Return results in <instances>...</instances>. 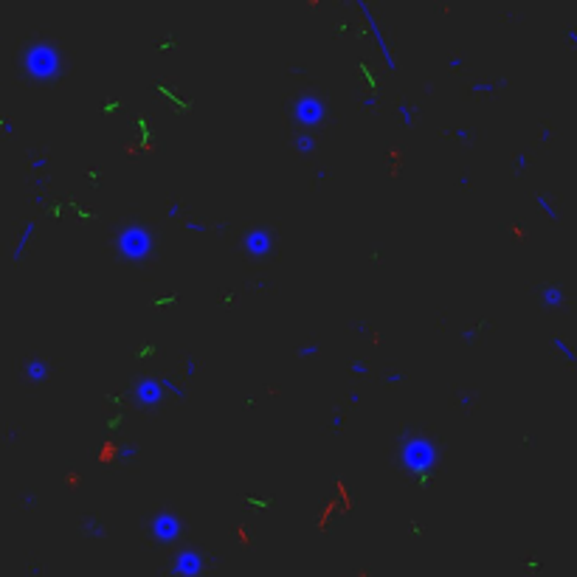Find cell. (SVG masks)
Returning <instances> with one entry per match:
<instances>
[{
    "mask_svg": "<svg viewBox=\"0 0 577 577\" xmlns=\"http://www.w3.org/2000/svg\"><path fill=\"white\" fill-rule=\"evenodd\" d=\"M439 445L437 439H431L428 434L419 431H403L397 434V450H394V462L397 468L406 476H411L414 481L426 484L439 468Z\"/></svg>",
    "mask_w": 577,
    "mask_h": 577,
    "instance_id": "obj_1",
    "label": "cell"
},
{
    "mask_svg": "<svg viewBox=\"0 0 577 577\" xmlns=\"http://www.w3.org/2000/svg\"><path fill=\"white\" fill-rule=\"evenodd\" d=\"M23 73L34 82H54L62 76V54L54 43L48 40H37V43L25 45L23 51Z\"/></svg>",
    "mask_w": 577,
    "mask_h": 577,
    "instance_id": "obj_2",
    "label": "cell"
},
{
    "mask_svg": "<svg viewBox=\"0 0 577 577\" xmlns=\"http://www.w3.org/2000/svg\"><path fill=\"white\" fill-rule=\"evenodd\" d=\"M115 251H118V256H122L124 262L138 265V262L152 256V251H155V237H152V231L146 228V225L127 223L118 231V237H115Z\"/></svg>",
    "mask_w": 577,
    "mask_h": 577,
    "instance_id": "obj_3",
    "label": "cell"
},
{
    "mask_svg": "<svg viewBox=\"0 0 577 577\" xmlns=\"http://www.w3.org/2000/svg\"><path fill=\"white\" fill-rule=\"evenodd\" d=\"M146 529H149V538L155 543H161V546L177 543L183 538V532H186L180 515H177V512H169V510H161V512L146 518Z\"/></svg>",
    "mask_w": 577,
    "mask_h": 577,
    "instance_id": "obj_4",
    "label": "cell"
},
{
    "mask_svg": "<svg viewBox=\"0 0 577 577\" xmlns=\"http://www.w3.org/2000/svg\"><path fill=\"white\" fill-rule=\"evenodd\" d=\"M293 118H296L301 127L316 130L318 124L327 118V104H324V99H318L316 93H304V96H298L296 102H293Z\"/></svg>",
    "mask_w": 577,
    "mask_h": 577,
    "instance_id": "obj_5",
    "label": "cell"
},
{
    "mask_svg": "<svg viewBox=\"0 0 577 577\" xmlns=\"http://www.w3.org/2000/svg\"><path fill=\"white\" fill-rule=\"evenodd\" d=\"M164 386H161V377H138L133 386V400L135 406L141 408H149V411H155V408H161V403H164Z\"/></svg>",
    "mask_w": 577,
    "mask_h": 577,
    "instance_id": "obj_6",
    "label": "cell"
},
{
    "mask_svg": "<svg viewBox=\"0 0 577 577\" xmlns=\"http://www.w3.org/2000/svg\"><path fill=\"white\" fill-rule=\"evenodd\" d=\"M352 3L360 9V14H363L366 25H369L372 37H375V45L380 48V56H383V62H386V68H389V71L394 73V71H397V59H394V54H391L389 43H386V34H383V28H380V23H377L375 12L369 9V3H366V0H352Z\"/></svg>",
    "mask_w": 577,
    "mask_h": 577,
    "instance_id": "obj_7",
    "label": "cell"
},
{
    "mask_svg": "<svg viewBox=\"0 0 577 577\" xmlns=\"http://www.w3.org/2000/svg\"><path fill=\"white\" fill-rule=\"evenodd\" d=\"M203 569H206V560H203V552H197V549H180L169 566L175 577H200Z\"/></svg>",
    "mask_w": 577,
    "mask_h": 577,
    "instance_id": "obj_8",
    "label": "cell"
},
{
    "mask_svg": "<svg viewBox=\"0 0 577 577\" xmlns=\"http://www.w3.org/2000/svg\"><path fill=\"white\" fill-rule=\"evenodd\" d=\"M274 245H276V237L270 228H254L248 231L242 237V248L245 254L256 256V259H262V256H270L274 254Z\"/></svg>",
    "mask_w": 577,
    "mask_h": 577,
    "instance_id": "obj_9",
    "label": "cell"
},
{
    "mask_svg": "<svg viewBox=\"0 0 577 577\" xmlns=\"http://www.w3.org/2000/svg\"><path fill=\"white\" fill-rule=\"evenodd\" d=\"M48 375H51L48 360H43V358H28V360H25V366H23V377H25V383L43 386V383L48 380Z\"/></svg>",
    "mask_w": 577,
    "mask_h": 577,
    "instance_id": "obj_10",
    "label": "cell"
},
{
    "mask_svg": "<svg viewBox=\"0 0 577 577\" xmlns=\"http://www.w3.org/2000/svg\"><path fill=\"white\" fill-rule=\"evenodd\" d=\"M34 234H37V223H25L23 231H20V237H17V245L12 248V262H23V256H25V251H28V242L34 239Z\"/></svg>",
    "mask_w": 577,
    "mask_h": 577,
    "instance_id": "obj_11",
    "label": "cell"
},
{
    "mask_svg": "<svg viewBox=\"0 0 577 577\" xmlns=\"http://www.w3.org/2000/svg\"><path fill=\"white\" fill-rule=\"evenodd\" d=\"M293 149L298 152V155H313V152L318 149V141H316V135L313 133H296L293 135Z\"/></svg>",
    "mask_w": 577,
    "mask_h": 577,
    "instance_id": "obj_12",
    "label": "cell"
},
{
    "mask_svg": "<svg viewBox=\"0 0 577 577\" xmlns=\"http://www.w3.org/2000/svg\"><path fill=\"white\" fill-rule=\"evenodd\" d=\"M79 529H82V535H87V538H93V541H99V538L107 535V527H104L96 515H85L82 524H79Z\"/></svg>",
    "mask_w": 577,
    "mask_h": 577,
    "instance_id": "obj_13",
    "label": "cell"
},
{
    "mask_svg": "<svg viewBox=\"0 0 577 577\" xmlns=\"http://www.w3.org/2000/svg\"><path fill=\"white\" fill-rule=\"evenodd\" d=\"M541 301L546 304V307H560V304H563V290H560V285H543L541 287Z\"/></svg>",
    "mask_w": 577,
    "mask_h": 577,
    "instance_id": "obj_14",
    "label": "cell"
},
{
    "mask_svg": "<svg viewBox=\"0 0 577 577\" xmlns=\"http://www.w3.org/2000/svg\"><path fill=\"white\" fill-rule=\"evenodd\" d=\"M501 87H507L504 76H498L496 82H473V85H470V93H496V90H501Z\"/></svg>",
    "mask_w": 577,
    "mask_h": 577,
    "instance_id": "obj_15",
    "label": "cell"
},
{
    "mask_svg": "<svg viewBox=\"0 0 577 577\" xmlns=\"http://www.w3.org/2000/svg\"><path fill=\"white\" fill-rule=\"evenodd\" d=\"M417 113H419V110L414 107V104H408V102H403L400 107H397V115H400L403 127H414V118H417Z\"/></svg>",
    "mask_w": 577,
    "mask_h": 577,
    "instance_id": "obj_16",
    "label": "cell"
},
{
    "mask_svg": "<svg viewBox=\"0 0 577 577\" xmlns=\"http://www.w3.org/2000/svg\"><path fill=\"white\" fill-rule=\"evenodd\" d=\"M161 386H164V391H169L172 397H177V400H186V389H183V386H177L172 377H161Z\"/></svg>",
    "mask_w": 577,
    "mask_h": 577,
    "instance_id": "obj_17",
    "label": "cell"
},
{
    "mask_svg": "<svg viewBox=\"0 0 577 577\" xmlns=\"http://www.w3.org/2000/svg\"><path fill=\"white\" fill-rule=\"evenodd\" d=\"M535 200H538V206L543 208V214H546L549 220H560V211H558V208L552 206V200H549L546 195H538V197H535Z\"/></svg>",
    "mask_w": 577,
    "mask_h": 577,
    "instance_id": "obj_18",
    "label": "cell"
},
{
    "mask_svg": "<svg viewBox=\"0 0 577 577\" xmlns=\"http://www.w3.org/2000/svg\"><path fill=\"white\" fill-rule=\"evenodd\" d=\"M552 346H555V349H558L560 355H563L566 360H571V363H574V360H577V358H574V352H571V346L566 344V341H560V338H552Z\"/></svg>",
    "mask_w": 577,
    "mask_h": 577,
    "instance_id": "obj_19",
    "label": "cell"
},
{
    "mask_svg": "<svg viewBox=\"0 0 577 577\" xmlns=\"http://www.w3.org/2000/svg\"><path fill=\"white\" fill-rule=\"evenodd\" d=\"M318 352H321V349H318V344H304V346H298V358H316V355Z\"/></svg>",
    "mask_w": 577,
    "mask_h": 577,
    "instance_id": "obj_20",
    "label": "cell"
},
{
    "mask_svg": "<svg viewBox=\"0 0 577 577\" xmlns=\"http://www.w3.org/2000/svg\"><path fill=\"white\" fill-rule=\"evenodd\" d=\"M453 135L462 141V144H473V130H468V127H456Z\"/></svg>",
    "mask_w": 577,
    "mask_h": 577,
    "instance_id": "obj_21",
    "label": "cell"
},
{
    "mask_svg": "<svg viewBox=\"0 0 577 577\" xmlns=\"http://www.w3.org/2000/svg\"><path fill=\"white\" fill-rule=\"evenodd\" d=\"M527 166H529V161H527V155H515V161H512V169H515V175H524L527 172Z\"/></svg>",
    "mask_w": 577,
    "mask_h": 577,
    "instance_id": "obj_22",
    "label": "cell"
},
{
    "mask_svg": "<svg viewBox=\"0 0 577 577\" xmlns=\"http://www.w3.org/2000/svg\"><path fill=\"white\" fill-rule=\"evenodd\" d=\"M349 372H352V375H360V377H366V375H369V366H366L363 363V360H352V363H349Z\"/></svg>",
    "mask_w": 577,
    "mask_h": 577,
    "instance_id": "obj_23",
    "label": "cell"
},
{
    "mask_svg": "<svg viewBox=\"0 0 577 577\" xmlns=\"http://www.w3.org/2000/svg\"><path fill=\"white\" fill-rule=\"evenodd\" d=\"M186 231H189V234H206L208 225L200 223V220H192V223H186Z\"/></svg>",
    "mask_w": 577,
    "mask_h": 577,
    "instance_id": "obj_24",
    "label": "cell"
},
{
    "mask_svg": "<svg viewBox=\"0 0 577 577\" xmlns=\"http://www.w3.org/2000/svg\"><path fill=\"white\" fill-rule=\"evenodd\" d=\"M481 327H487V321H481L476 329H465V332H462V341H465V344H473V341H476V332H479Z\"/></svg>",
    "mask_w": 577,
    "mask_h": 577,
    "instance_id": "obj_25",
    "label": "cell"
},
{
    "mask_svg": "<svg viewBox=\"0 0 577 577\" xmlns=\"http://www.w3.org/2000/svg\"><path fill=\"white\" fill-rule=\"evenodd\" d=\"M180 211H183V206H180V203H169V208H166V220L180 217Z\"/></svg>",
    "mask_w": 577,
    "mask_h": 577,
    "instance_id": "obj_26",
    "label": "cell"
},
{
    "mask_svg": "<svg viewBox=\"0 0 577 577\" xmlns=\"http://www.w3.org/2000/svg\"><path fill=\"white\" fill-rule=\"evenodd\" d=\"M138 456V445H124L122 448V459H135Z\"/></svg>",
    "mask_w": 577,
    "mask_h": 577,
    "instance_id": "obj_27",
    "label": "cell"
},
{
    "mask_svg": "<svg viewBox=\"0 0 577 577\" xmlns=\"http://www.w3.org/2000/svg\"><path fill=\"white\" fill-rule=\"evenodd\" d=\"M403 380H406V375H403V372H391V375L386 377V383H389V386H397V383H403Z\"/></svg>",
    "mask_w": 577,
    "mask_h": 577,
    "instance_id": "obj_28",
    "label": "cell"
},
{
    "mask_svg": "<svg viewBox=\"0 0 577 577\" xmlns=\"http://www.w3.org/2000/svg\"><path fill=\"white\" fill-rule=\"evenodd\" d=\"M473 400H476V394H468V391H465V394H459V406L462 408H470V406H473Z\"/></svg>",
    "mask_w": 577,
    "mask_h": 577,
    "instance_id": "obj_29",
    "label": "cell"
},
{
    "mask_svg": "<svg viewBox=\"0 0 577 577\" xmlns=\"http://www.w3.org/2000/svg\"><path fill=\"white\" fill-rule=\"evenodd\" d=\"M195 375H197V360L186 358V377H195Z\"/></svg>",
    "mask_w": 577,
    "mask_h": 577,
    "instance_id": "obj_30",
    "label": "cell"
},
{
    "mask_svg": "<svg viewBox=\"0 0 577 577\" xmlns=\"http://www.w3.org/2000/svg\"><path fill=\"white\" fill-rule=\"evenodd\" d=\"M37 501H40V498H37L34 493H23V507H37Z\"/></svg>",
    "mask_w": 577,
    "mask_h": 577,
    "instance_id": "obj_31",
    "label": "cell"
},
{
    "mask_svg": "<svg viewBox=\"0 0 577 577\" xmlns=\"http://www.w3.org/2000/svg\"><path fill=\"white\" fill-rule=\"evenodd\" d=\"M45 166H48V158H45V155H43V158H34V161H31V169H37V172L45 169Z\"/></svg>",
    "mask_w": 577,
    "mask_h": 577,
    "instance_id": "obj_32",
    "label": "cell"
},
{
    "mask_svg": "<svg viewBox=\"0 0 577 577\" xmlns=\"http://www.w3.org/2000/svg\"><path fill=\"white\" fill-rule=\"evenodd\" d=\"M352 329H355V332H360V335H369V327H366V321H355Z\"/></svg>",
    "mask_w": 577,
    "mask_h": 577,
    "instance_id": "obj_33",
    "label": "cell"
},
{
    "mask_svg": "<svg viewBox=\"0 0 577 577\" xmlns=\"http://www.w3.org/2000/svg\"><path fill=\"white\" fill-rule=\"evenodd\" d=\"M344 426V414H332V431H341Z\"/></svg>",
    "mask_w": 577,
    "mask_h": 577,
    "instance_id": "obj_34",
    "label": "cell"
},
{
    "mask_svg": "<svg viewBox=\"0 0 577 577\" xmlns=\"http://www.w3.org/2000/svg\"><path fill=\"white\" fill-rule=\"evenodd\" d=\"M363 107H366V110H375V107H377V96H366V99H363Z\"/></svg>",
    "mask_w": 577,
    "mask_h": 577,
    "instance_id": "obj_35",
    "label": "cell"
},
{
    "mask_svg": "<svg viewBox=\"0 0 577 577\" xmlns=\"http://www.w3.org/2000/svg\"><path fill=\"white\" fill-rule=\"evenodd\" d=\"M45 186H48V177H34V189H45Z\"/></svg>",
    "mask_w": 577,
    "mask_h": 577,
    "instance_id": "obj_36",
    "label": "cell"
},
{
    "mask_svg": "<svg viewBox=\"0 0 577 577\" xmlns=\"http://www.w3.org/2000/svg\"><path fill=\"white\" fill-rule=\"evenodd\" d=\"M566 40H569V43L577 48V31H574V28H569V31H566Z\"/></svg>",
    "mask_w": 577,
    "mask_h": 577,
    "instance_id": "obj_37",
    "label": "cell"
},
{
    "mask_svg": "<svg viewBox=\"0 0 577 577\" xmlns=\"http://www.w3.org/2000/svg\"><path fill=\"white\" fill-rule=\"evenodd\" d=\"M448 65L453 68V71H459V68H462V56H450V62H448Z\"/></svg>",
    "mask_w": 577,
    "mask_h": 577,
    "instance_id": "obj_38",
    "label": "cell"
},
{
    "mask_svg": "<svg viewBox=\"0 0 577 577\" xmlns=\"http://www.w3.org/2000/svg\"><path fill=\"white\" fill-rule=\"evenodd\" d=\"M0 127H3V133H9V135L14 133V122H3V124H0Z\"/></svg>",
    "mask_w": 577,
    "mask_h": 577,
    "instance_id": "obj_39",
    "label": "cell"
},
{
    "mask_svg": "<svg viewBox=\"0 0 577 577\" xmlns=\"http://www.w3.org/2000/svg\"><path fill=\"white\" fill-rule=\"evenodd\" d=\"M316 180H318V183L327 180V169H318V172H316Z\"/></svg>",
    "mask_w": 577,
    "mask_h": 577,
    "instance_id": "obj_40",
    "label": "cell"
},
{
    "mask_svg": "<svg viewBox=\"0 0 577 577\" xmlns=\"http://www.w3.org/2000/svg\"><path fill=\"white\" fill-rule=\"evenodd\" d=\"M459 186H462V189H468V186H470V177H468V175H462V177H459Z\"/></svg>",
    "mask_w": 577,
    "mask_h": 577,
    "instance_id": "obj_41",
    "label": "cell"
},
{
    "mask_svg": "<svg viewBox=\"0 0 577 577\" xmlns=\"http://www.w3.org/2000/svg\"><path fill=\"white\" fill-rule=\"evenodd\" d=\"M228 228H231L228 223H217V225H214V231H220V234H223V231H228Z\"/></svg>",
    "mask_w": 577,
    "mask_h": 577,
    "instance_id": "obj_42",
    "label": "cell"
},
{
    "mask_svg": "<svg viewBox=\"0 0 577 577\" xmlns=\"http://www.w3.org/2000/svg\"><path fill=\"white\" fill-rule=\"evenodd\" d=\"M349 403H360V394H358V391H349Z\"/></svg>",
    "mask_w": 577,
    "mask_h": 577,
    "instance_id": "obj_43",
    "label": "cell"
}]
</instances>
